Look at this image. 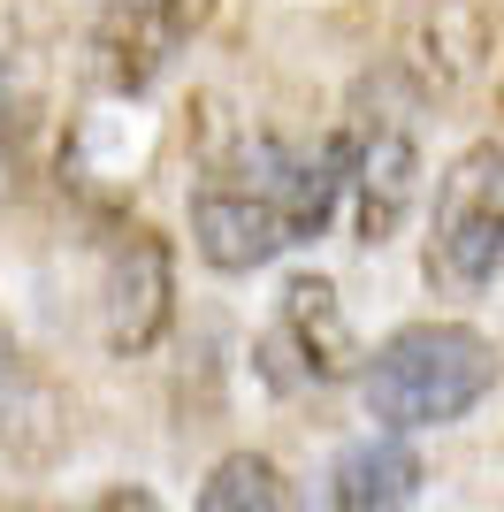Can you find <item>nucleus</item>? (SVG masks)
I'll return each instance as SVG.
<instances>
[{
	"instance_id": "obj_9",
	"label": "nucleus",
	"mask_w": 504,
	"mask_h": 512,
	"mask_svg": "<svg viewBox=\"0 0 504 512\" xmlns=\"http://www.w3.org/2000/svg\"><path fill=\"white\" fill-rule=\"evenodd\" d=\"M191 512H298V490L268 451H222L207 467V482H199Z\"/></svg>"
},
{
	"instance_id": "obj_10",
	"label": "nucleus",
	"mask_w": 504,
	"mask_h": 512,
	"mask_svg": "<svg viewBox=\"0 0 504 512\" xmlns=\"http://www.w3.org/2000/svg\"><path fill=\"white\" fill-rule=\"evenodd\" d=\"M31 130H39V54L16 0H0V161H16Z\"/></svg>"
},
{
	"instance_id": "obj_11",
	"label": "nucleus",
	"mask_w": 504,
	"mask_h": 512,
	"mask_svg": "<svg viewBox=\"0 0 504 512\" xmlns=\"http://www.w3.org/2000/svg\"><path fill=\"white\" fill-rule=\"evenodd\" d=\"M77 512H168V505L146 490V482H107V490H100V497H84Z\"/></svg>"
},
{
	"instance_id": "obj_12",
	"label": "nucleus",
	"mask_w": 504,
	"mask_h": 512,
	"mask_svg": "<svg viewBox=\"0 0 504 512\" xmlns=\"http://www.w3.org/2000/svg\"><path fill=\"white\" fill-rule=\"evenodd\" d=\"M16 398V337H8V321H0V406Z\"/></svg>"
},
{
	"instance_id": "obj_6",
	"label": "nucleus",
	"mask_w": 504,
	"mask_h": 512,
	"mask_svg": "<svg viewBox=\"0 0 504 512\" xmlns=\"http://www.w3.org/2000/svg\"><path fill=\"white\" fill-rule=\"evenodd\" d=\"M92 291H100L92 299L100 306V344L115 360H146L176 321V260L146 222H123L100 245V283Z\"/></svg>"
},
{
	"instance_id": "obj_7",
	"label": "nucleus",
	"mask_w": 504,
	"mask_h": 512,
	"mask_svg": "<svg viewBox=\"0 0 504 512\" xmlns=\"http://www.w3.org/2000/svg\"><path fill=\"white\" fill-rule=\"evenodd\" d=\"M191 0H100L92 8V69L115 100H146L184 54Z\"/></svg>"
},
{
	"instance_id": "obj_2",
	"label": "nucleus",
	"mask_w": 504,
	"mask_h": 512,
	"mask_svg": "<svg viewBox=\"0 0 504 512\" xmlns=\"http://www.w3.org/2000/svg\"><path fill=\"white\" fill-rule=\"evenodd\" d=\"M504 383V352L489 329L451 314L398 321L390 337L359 367V406L375 428L398 436H428V428H459L466 413H482Z\"/></svg>"
},
{
	"instance_id": "obj_5",
	"label": "nucleus",
	"mask_w": 504,
	"mask_h": 512,
	"mask_svg": "<svg viewBox=\"0 0 504 512\" xmlns=\"http://www.w3.org/2000/svg\"><path fill=\"white\" fill-rule=\"evenodd\" d=\"M260 367H268L275 390H336V383H359V352L352 337V314L336 299V283L321 268H298L283 291H275V321L260 337Z\"/></svg>"
},
{
	"instance_id": "obj_4",
	"label": "nucleus",
	"mask_w": 504,
	"mask_h": 512,
	"mask_svg": "<svg viewBox=\"0 0 504 512\" xmlns=\"http://www.w3.org/2000/svg\"><path fill=\"white\" fill-rule=\"evenodd\" d=\"M420 276L443 299H482L504 283V138H474L428 192Z\"/></svg>"
},
{
	"instance_id": "obj_13",
	"label": "nucleus",
	"mask_w": 504,
	"mask_h": 512,
	"mask_svg": "<svg viewBox=\"0 0 504 512\" xmlns=\"http://www.w3.org/2000/svg\"><path fill=\"white\" fill-rule=\"evenodd\" d=\"M0 512H39V505H0Z\"/></svg>"
},
{
	"instance_id": "obj_8",
	"label": "nucleus",
	"mask_w": 504,
	"mask_h": 512,
	"mask_svg": "<svg viewBox=\"0 0 504 512\" xmlns=\"http://www.w3.org/2000/svg\"><path fill=\"white\" fill-rule=\"evenodd\" d=\"M420 482H428V467H420L413 436L367 428V436H352V444L329 459V474H321V512H413Z\"/></svg>"
},
{
	"instance_id": "obj_3",
	"label": "nucleus",
	"mask_w": 504,
	"mask_h": 512,
	"mask_svg": "<svg viewBox=\"0 0 504 512\" xmlns=\"http://www.w3.org/2000/svg\"><path fill=\"white\" fill-rule=\"evenodd\" d=\"M336 130H344V161H352V207H344L352 245L382 253L420 199V100L398 85V69H382L352 92Z\"/></svg>"
},
{
	"instance_id": "obj_1",
	"label": "nucleus",
	"mask_w": 504,
	"mask_h": 512,
	"mask_svg": "<svg viewBox=\"0 0 504 512\" xmlns=\"http://www.w3.org/2000/svg\"><path fill=\"white\" fill-rule=\"evenodd\" d=\"M352 207V161L344 130L291 138L275 123L230 130L191 176V253L214 276H260L283 253L314 245Z\"/></svg>"
}]
</instances>
